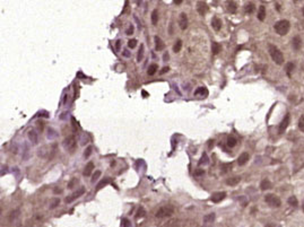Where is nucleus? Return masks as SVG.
<instances>
[{
  "label": "nucleus",
  "mask_w": 304,
  "mask_h": 227,
  "mask_svg": "<svg viewBox=\"0 0 304 227\" xmlns=\"http://www.w3.org/2000/svg\"><path fill=\"white\" fill-rule=\"evenodd\" d=\"M269 54L273 59V61H275V63H277V65H283L284 63L283 53L276 45H273V44L269 45Z\"/></svg>",
  "instance_id": "1"
},
{
  "label": "nucleus",
  "mask_w": 304,
  "mask_h": 227,
  "mask_svg": "<svg viewBox=\"0 0 304 227\" xmlns=\"http://www.w3.org/2000/svg\"><path fill=\"white\" fill-rule=\"evenodd\" d=\"M289 27H291V24H289L288 21L286 19H282V21L277 22L275 24V32L278 34V35H286L289 31Z\"/></svg>",
  "instance_id": "2"
},
{
  "label": "nucleus",
  "mask_w": 304,
  "mask_h": 227,
  "mask_svg": "<svg viewBox=\"0 0 304 227\" xmlns=\"http://www.w3.org/2000/svg\"><path fill=\"white\" fill-rule=\"evenodd\" d=\"M174 214V208L172 206H164L161 207L160 209L156 211L155 216L157 218H165V217H171Z\"/></svg>",
  "instance_id": "3"
},
{
  "label": "nucleus",
  "mask_w": 304,
  "mask_h": 227,
  "mask_svg": "<svg viewBox=\"0 0 304 227\" xmlns=\"http://www.w3.org/2000/svg\"><path fill=\"white\" fill-rule=\"evenodd\" d=\"M265 201L268 203L270 207H275V208H278L280 207V199L276 194H273V193H269L267 196L265 197Z\"/></svg>",
  "instance_id": "4"
},
{
  "label": "nucleus",
  "mask_w": 304,
  "mask_h": 227,
  "mask_svg": "<svg viewBox=\"0 0 304 227\" xmlns=\"http://www.w3.org/2000/svg\"><path fill=\"white\" fill-rule=\"evenodd\" d=\"M63 147L67 150H70V153H72V150L75 149L76 147V140L74 136H68L66 139L63 140Z\"/></svg>",
  "instance_id": "5"
},
{
  "label": "nucleus",
  "mask_w": 304,
  "mask_h": 227,
  "mask_svg": "<svg viewBox=\"0 0 304 227\" xmlns=\"http://www.w3.org/2000/svg\"><path fill=\"white\" fill-rule=\"evenodd\" d=\"M84 193H85V188H79L77 191H75L74 193H71L70 196L68 197V198H66V202H67V203H70V202H72L74 200L78 199L79 197H82Z\"/></svg>",
  "instance_id": "6"
},
{
  "label": "nucleus",
  "mask_w": 304,
  "mask_h": 227,
  "mask_svg": "<svg viewBox=\"0 0 304 227\" xmlns=\"http://www.w3.org/2000/svg\"><path fill=\"white\" fill-rule=\"evenodd\" d=\"M288 124H289V114H286L284 116V119L282 120L280 124H279V134H284L285 130L287 129Z\"/></svg>",
  "instance_id": "7"
},
{
  "label": "nucleus",
  "mask_w": 304,
  "mask_h": 227,
  "mask_svg": "<svg viewBox=\"0 0 304 227\" xmlns=\"http://www.w3.org/2000/svg\"><path fill=\"white\" fill-rule=\"evenodd\" d=\"M179 25H180L181 30H186L188 27V16L184 13H181L180 17H179Z\"/></svg>",
  "instance_id": "8"
},
{
  "label": "nucleus",
  "mask_w": 304,
  "mask_h": 227,
  "mask_svg": "<svg viewBox=\"0 0 304 227\" xmlns=\"http://www.w3.org/2000/svg\"><path fill=\"white\" fill-rule=\"evenodd\" d=\"M225 197H226V193H225V192H216V193H214V194L211 196V201L215 202V203H218V202H221L222 200H224Z\"/></svg>",
  "instance_id": "9"
},
{
  "label": "nucleus",
  "mask_w": 304,
  "mask_h": 227,
  "mask_svg": "<svg viewBox=\"0 0 304 227\" xmlns=\"http://www.w3.org/2000/svg\"><path fill=\"white\" fill-rule=\"evenodd\" d=\"M197 9H198V13H199L200 15H205V13L207 11L208 7H207L205 1H198V4H197Z\"/></svg>",
  "instance_id": "10"
},
{
  "label": "nucleus",
  "mask_w": 304,
  "mask_h": 227,
  "mask_svg": "<svg viewBox=\"0 0 304 227\" xmlns=\"http://www.w3.org/2000/svg\"><path fill=\"white\" fill-rule=\"evenodd\" d=\"M93 171H94V163L93 162H89V163H87V165L85 166L83 174H84V176H89L92 174Z\"/></svg>",
  "instance_id": "11"
},
{
  "label": "nucleus",
  "mask_w": 304,
  "mask_h": 227,
  "mask_svg": "<svg viewBox=\"0 0 304 227\" xmlns=\"http://www.w3.org/2000/svg\"><path fill=\"white\" fill-rule=\"evenodd\" d=\"M248 160H249V154L248 153H242L241 155L239 156V158H237V164L240 166H243L244 164H247Z\"/></svg>",
  "instance_id": "12"
},
{
  "label": "nucleus",
  "mask_w": 304,
  "mask_h": 227,
  "mask_svg": "<svg viewBox=\"0 0 304 227\" xmlns=\"http://www.w3.org/2000/svg\"><path fill=\"white\" fill-rule=\"evenodd\" d=\"M155 43H156V45H155V49H156V51H162V50H164L165 43L162 41V40H161V37H158V36H155Z\"/></svg>",
  "instance_id": "13"
},
{
  "label": "nucleus",
  "mask_w": 304,
  "mask_h": 227,
  "mask_svg": "<svg viewBox=\"0 0 304 227\" xmlns=\"http://www.w3.org/2000/svg\"><path fill=\"white\" fill-rule=\"evenodd\" d=\"M211 26H213V28L215 31H219L222 28V22H221V19L218 17H214L213 21H211Z\"/></svg>",
  "instance_id": "14"
},
{
  "label": "nucleus",
  "mask_w": 304,
  "mask_h": 227,
  "mask_svg": "<svg viewBox=\"0 0 304 227\" xmlns=\"http://www.w3.org/2000/svg\"><path fill=\"white\" fill-rule=\"evenodd\" d=\"M27 136H28V139H30V141H31L32 144H34V145L37 144V139H39V138H37V134H36L35 130H30Z\"/></svg>",
  "instance_id": "15"
},
{
  "label": "nucleus",
  "mask_w": 304,
  "mask_h": 227,
  "mask_svg": "<svg viewBox=\"0 0 304 227\" xmlns=\"http://www.w3.org/2000/svg\"><path fill=\"white\" fill-rule=\"evenodd\" d=\"M292 45L295 50H300L301 47H302V40L300 36H295L293 40H292Z\"/></svg>",
  "instance_id": "16"
},
{
  "label": "nucleus",
  "mask_w": 304,
  "mask_h": 227,
  "mask_svg": "<svg viewBox=\"0 0 304 227\" xmlns=\"http://www.w3.org/2000/svg\"><path fill=\"white\" fill-rule=\"evenodd\" d=\"M265 18H266V8H265V6H260L259 10H258V19L260 22H263Z\"/></svg>",
  "instance_id": "17"
},
{
  "label": "nucleus",
  "mask_w": 304,
  "mask_h": 227,
  "mask_svg": "<svg viewBox=\"0 0 304 227\" xmlns=\"http://www.w3.org/2000/svg\"><path fill=\"white\" fill-rule=\"evenodd\" d=\"M271 186H273V184H271V182L269 180H263V181H261V183H260V189L262 190V191H265V190H269V189H271Z\"/></svg>",
  "instance_id": "18"
},
{
  "label": "nucleus",
  "mask_w": 304,
  "mask_h": 227,
  "mask_svg": "<svg viewBox=\"0 0 304 227\" xmlns=\"http://www.w3.org/2000/svg\"><path fill=\"white\" fill-rule=\"evenodd\" d=\"M240 181H241L240 176H233V177H230L228 180H226V184L227 185H236L240 183Z\"/></svg>",
  "instance_id": "19"
},
{
  "label": "nucleus",
  "mask_w": 304,
  "mask_h": 227,
  "mask_svg": "<svg viewBox=\"0 0 304 227\" xmlns=\"http://www.w3.org/2000/svg\"><path fill=\"white\" fill-rule=\"evenodd\" d=\"M111 182V180H110V177H105V179H103V180L101 181L100 183H98L97 185H96V191H100L102 188H104L105 185H108L109 183Z\"/></svg>",
  "instance_id": "20"
},
{
  "label": "nucleus",
  "mask_w": 304,
  "mask_h": 227,
  "mask_svg": "<svg viewBox=\"0 0 304 227\" xmlns=\"http://www.w3.org/2000/svg\"><path fill=\"white\" fill-rule=\"evenodd\" d=\"M221 45L217 43V42H213V44H211V52H213V54L214 56H216V54H218L219 52H221Z\"/></svg>",
  "instance_id": "21"
},
{
  "label": "nucleus",
  "mask_w": 304,
  "mask_h": 227,
  "mask_svg": "<svg viewBox=\"0 0 304 227\" xmlns=\"http://www.w3.org/2000/svg\"><path fill=\"white\" fill-rule=\"evenodd\" d=\"M227 9H228V11H230V13L234 14V13L236 11V9H237L236 4H235L234 1H228V2H227Z\"/></svg>",
  "instance_id": "22"
},
{
  "label": "nucleus",
  "mask_w": 304,
  "mask_h": 227,
  "mask_svg": "<svg viewBox=\"0 0 304 227\" xmlns=\"http://www.w3.org/2000/svg\"><path fill=\"white\" fill-rule=\"evenodd\" d=\"M157 65L156 63H152L149 67H148V70H147V73L149 75V76H153V75H155L156 73V71H157Z\"/></svg>",
  "instance_id": "23"
},
{
  "label": "nucleus",
  "mask_w": 304,
  "mask_h": 227,
  "mask_svg": "<svg viewBox=\"0 0 304 227\" xmlns=\"http://www.w3.org/2000/svg\"><path fill=\"white\" fill-rule=\"evenodd\" d=\"M244 9H245V13H248V14H252L253 11L256 10V6H254V4L250 2V4H247V5H245Z\"/></svg>",
  "instance_id": "24"
},
{
  "label": "nucleus",
  "mask_w": 304,
  "mask_h": 227,
  "mask_svg": "<svg viewBox=\"0 0 304 227\" xmlns=\"http://www.w3.org/2000/svg\"><path fill=\"white\" fill-rule=\"evenodd\" d=\"M214 219H215V214H208V215H206V216L204 217V222H205V224H209V223H211V222H214Z\"/></svg>",
  "instance_id": "25"
},
{
  "label": "nucleus",
  "mask_w": 304,
  "mask_h": 227,
  "mask_svg": "<svg viewBox=\"0 0 304 227\" xmlns=\"http://www.w3.org/2000/svg\"><path fill=\"white\" fill-rule=\"evenodd\" d=\"M195 95H202V96H207V95H208V91H207L205 87H199L198 89H196Z\"/></svg>",
  "instance_id": "26"
},
{
  "label": "nucleus",
  "mask_w": 304,
  "mask_h": 227,
  "mask_svg": "<svg viewBox=\"0 0 304 227\" xmlns=\"http://www.w3.org/2000/svg\"><path fill=\"white\" fill-rule=\"evenodd\" d=\"M157 22H158V13L155 9V10H153V13H152V23H153V25H156Z\"/></svg>",
  "instance_id": "27"
},
{
  "label": "nucleus",
  "mask_w": 304,
  "mask_h": 227,
  "mask_svg": "<svg viewBox=\"0 0 304 227\" xmlns=\"http://www.w3.org/2000/svg\"><path fill=\"white\" fill-rule=\"evenodd\" d=\"M288 203H289V206L296 207L297 205H299V201H297L296 197L292 196V197H289V198H288Z\"/></svg>",
  "instance_id": "28"
},
{
  "label": "nucleus",
  "mask_w": 304,
  "mask_h": 227,
  "mask_svg": "<svg viewBox=\"0 0 304 227\" xmlns=\"http://www.w3.org/2000/svg\"><path fill=\"white\" fill-rule=\"evenodd\" d=\"M237 140L236 138H234V137H228V139H227V146L228 147H234L235 145H236Z\"/></svg>",
  "instance_id": "29"
},
{
  "label": "nucleus",
  "mask_w": 304,
  "mask_h": 227,
  "mask_svg": "<svg viewBox=\"0 0 304 227\" xmlns=\"http://www.w3.org/2000/svg\"><path fill=\"white\" fill-rule=\"evenodd\" d=\"M181 47H182V41H181V40H178L176 43L174 44V47H173V51L175 52V53H178V52H180Z\"/></svg>",
  "instance_id": "30"
},
{
  "label": "nucleus",
  "mask_w": 304,
  "mask_h": 227,
  "mask_svg": "<svg viewBox=\"0 0 304 227\" xmlns=\"http://www.w3.org/2000/svg\"><path fill=\"white\" fill-rule=\"evenodd\" d=\"M208 160H209V158H208L207 154H206V153H204V154H202V157H201V159H200V162H199V165H206V164H208Z\"/></svg>",
  "instance_id": "31"
},
{
  "label": "nucleus",
  "mask_w": 304,
  "mask_h": 227,
  "mask_svg": "<svg viewBox=\"0 0 304 227\" xmlns=\"http://www.w3.org/2000/svg\"><path fill=\"white\" fill-rule=\"evenodd\" d=\"M145 215H146V210H145L143 207H139L138 210H137L136 217H137V218H141V217H145Z\"/></svg>",
  "instance_id": "32"
},
{
  "label": "nucleus",
  "mask_w": 304,
  "mask_h": 227,
  "mask_svg": "<svg viewBox=\"0 0 304 227\" xmlns=\"http://www.w3.org/2000/svg\"><path fill=\"white\" fill-rule=\"evenodd\" d=\"M144 58V45L141 44L139 49V52H138V56H137V61H141Z\"/></svg>",
  "instance_id": "33"
},
{
  "label": "nucleus",
  "mask_w": 304,
  "mask_h": 227,
  "mask_svg": "<svg viewBox=\"0 0 304 227\" xmlns=\"http://www.w3.org/2000/svg\"><path fill=\"white\" fill-rule=\"evenodd\" d=\"M77 183H78V179L74 177V179H71V180H70V182L68 183V188H69V189H74V188H75V185H76Z\"/></svg>",
  "instance_id": "34"
},
{
  "label": "nucleus",
  "mask_w": 304,
  "mask_h": 227,
  "mask_svg": "<svg viewBox=\"0 0 304 227\" xmlns=\"http://www.w3.org/2000/svg\"><path fill=\"white\" fill-rule=\"evenodd\" d=\"M293 69H294L293 63H292V62L287 63V66H286V72H287V75H288V76H291V73H292V71H293Z\"/></svg>",
  "instance_id": "35"
},
{
  "label": "nucleus",
  "mask_w": 304,
  "mask_h": 227,
  "mask_svg": "<svg viewBox=\"0 0 304 227\" xmlns=\"http://www.w3.org/2000/svg\"><path fill=\"white\" fill-rule=\"evenodd\" d=\"M92 150H93V147H92V146H88L87 149L85 150V153H84V157H85V158H88V157L91 156V154H92Z\"/></svg>",
  "instance_id": "36"
},
{
  "label": "nucleus",
  "mask_w": 304,
  "mask_h": 227,
  "mask_svg": "<svg viewBox=\"0 0 304 227\" xmlns=\"http://www.w3.org/2000/svg\"><path fill=\"white\" fill-rule=\"evenodd\" d=\"M299 128H300V130H301L302 132H304V115H302V116L300 118V120H299Z\"/></svg>",
  "instance_id": "37"
},
{
  "label": "nucleus",
  "mask_w": 304,
  "mask_h": 227,
  "mask_svg": "<svg viewBox=\"0 0 304 227\" xmlns=\"http://www.w3.org/2000/svg\"><path fill=\"white\" fill-rule=\"evenodd\" d=\"M100 176H101V171H95L93 176H92V183H94V182L97 180Z\"/></svg>",
  "instance_id": "38"
},
{
  "label": "nucleus",
  "mask_w": 304,
  "mask_h": 227,
  "mask_svg": "<svg viewBox=\"0 0 304 227\" xmlns=\"http://www.w3.org/2000/svg\"><path fill=\"white\" fill-rule=\"evenodd\" d=\"M18 214H19V210H15V211H11L10 214H9V220H14L16 217L18 216Z\"/></svg>",
  "instance_id": "39"
},
{
  "label": "nucleus",
  "mask_w": 304,
  "mask_h": 227,
  "mask_svg": "<svg viewBox=\"0 0 304 227\" xmlns=\"http://www.w3.org/2000/svg\"><path fill=\"white\" fill-rule=\"evenodd\" d=\"M136 45H137V40H135V39H132V40H130V41L128 42V47H130V49L136 47Z\"/></svg>",
  "instance_id": "40"
},
{
  "label": "nucleus",
  "mask_w": 304,
  "mask_h": 227,
  "mask_svg": "<svg viewBox=\"0 0 304 227\" xmlns=\"http://www.w3.org/2000/svg\"><path fill=\"white\" fill-rule=\"evenodd\" d=\"M59 203H60V200H59V198H56V199L52 201L50 208H51V209H53V208H56L57 206H59Z\"/></svg>",
  "instance_id": "41"
},
{
  "label": "nucleus",
  "mask_w": 304,
  "mask_h": 227,
  "mask_svg": "<svg viewBox=\"0 0 304 227\" xmlns=\"http://www.w3.org/2000/svg\"><path fill=\"white\" fill-rule=\"evenodd\" d=\"M134 31H135L134 26L130 25V26L128 27V30H127V32H126V34H127V35H132V34H134Z\"/></svg>",
  "instance_id": "42"
},
{
  "label": "nucleus",
  "mask_w": 304,
  "mask_h": 227,
  "mask_svg": "<svg viewBox=\"0 0 304 227\" xmlns=\"http://www.w3.org/2000/svg\"><path fill=\"white\" fill-rule=\"evenodd\" d=\"M205 174V171L204 170H196L195 171V173H193V175L195 176H201Z\"/></svg>",
  "instance_id": "43"
},
{
  "label": "nucleus",
  "mask_w": 304,
  "mask_h": 227,
  "mask_svg": "<svg viewBox=\"0 0 304 227\" xmlns=\"http://www.w3.org/2000/svg\"><path fill=\"white\" fill-rule=\"evenodd\" d=\"M49 132H50V134H48V138L49 139H53L57 134H56V132H54V130H52V129H49Z\"/></svg>",
  "instance_id": "44"
},
{
  "label": "nucleus",
  "mask_w": 304,
  "mask_h": 227,
  "mask_svg": "<svg viewBox=\"0 0 304 227\" xmlns=\"http://www.w3.org/2000/svg\"><path fill=\"white\" fill-rule=\"evenodd\" d=\"M231 167H232V164H231V163H230V164H224V165H223V170H224V172H226V171H228Z\"/></svg>",
  "instance_id": "45"
},
{
  "label": "nucleus",
  "mask_w": 304,
  "mask_h": 227,
  "mask_svg": "<svg viewBox=\"0 0 304 227\" xmlns=\"http://www.w3.org/2000/svg\"><path fill=\"white\" fill-rule=\"evenodd\" d=\"M122 223H123V227H130V222H129L128 219H122Z\"/></svg>",
  "instance_id": "46"
},
{
  "label": "nucleus",
  "mask_w": 304,
  "mask_h": 227,
  "mask_svg": "<svg viewBox=\"0 0 304 227\" xmlns=\"http://www.w3.org/2000/svg\"><path fill=\"white\" fill-rule=\"evenodd\" d=\"M169 70H170V68L169 67H164L162 70H161V75H163V73H165V72H167Z\"/></svg>",
  "instance_id": "47"
},
{
  "label": "nucleus",
  "mask_w": 304,
  "mask_h": 227,
  "mask_svg": "<svg viewBox=\"0 0 304 227\" xmlns=\"http://www.w3.org/2000/svg\"><path fill=\"white\" fill-rule=\"evenodd\" d=\"M120 45H121V41L118 40V41H117V44H115V49H117V51L120 50Z\"/></svg>",
  "instance_id": "48"
},
{
  "label": "nucleus",
  "mask_w": 304,
  "mask_h": 227,
  "mask_svg": "<svg viewBox=\"0 0 304 227\" xmlns=\"http://www.w3.org/2000/svg\"><path fill=\"white\" fill-rule=\"evenodd\" d=\"M61 192H62L61 189H57V188L53 189V193H56V194H57V193H61Z\"/></svg>",
  "instance_id": "49"
},
{
  "label": "nucleus",
  "mask_w": 304,
  "mask_h": 227,
  "mask_svg": "<svg viewBox=\"0 0 304 227\" xmlns=\"http://www.w3.org/2000/svg\"><path fill=\"white\" fill-rule=\"evenodd\" d=\"M169 58H170V57H169V53L166 52V53L164 54V57H163V59H164V61H167V60H169Z\"/></svg>",
  "instance_id": "50"
},
{
  "label": "nucleus",
  "mask_w": 304,
  "mask_h": 227,
  "mask_svg": "<svg viewBox=\"0 0 304 227\" xmlns=\"http://www.w3.org/2000/svg\"><path fill=\"white\" fill-rule=\"evenodd\" d=\"M123 56L124 57H130V54H129V52L127 51V50H124L123 51Z\"/></svg>",
  "instance_id": "51"
},
{
  "label": "nucleus",
  "mask_w": 304,
  "mask_h": 227,
  "mask_svg": "<svg viewBox=\"0 0 304 227\" xmlns=\"http://www.w3.org/2000/svg\"><path fill=\"white\" fill-rule=\"evenodd\" d=\"M68 95H65V99H63V104H67V102H68Z\"/></svg>",
  "instance_id": "52"
},
{
  "label": "nucleus",
  "mask_w": 304,
  "mask_h": 227,
  "mask_svg": "<svg viewBox=\"0 0 304 227\" xmlns=\"http://www.w3.org/2000/svg\"><path fill=\"white\" fill-rule=\"evenodd\" d=\"M141 94H143V96H144V97H147V96H148V93H147V92H145V91H143Z\"/></svg>",
  "instance_id": "53"
},
{
  "label": "nucleus",
  "mask_w": 304,
  "mask_h": 227,
  "mask_svg": "<svg viewBox=\"0 0 304 227\" xmlns=\"http://www.w3.org/2000/svg\"><path fill=\"white\" fill-rule=\"evenodd\" d=\"M37 124H39V128H40V130L43 129V123H42V122H39Z\"/></svg>",
  "instance_id": "54"
},
{
  "label": "nucleus",
  "mask_w": 304,
  "mask_h": 227,
  "mask_svg": "<svg viewBox=\"0 0 304 227\" xmlns=\"http://www.w3.org/2000/svg\"><path fill=\"white\" fill-rule=\"evenodd\" d=\"M174 4H176V5H180V4H182V1H181V0H176V1H174Z\"/></svg>",
  "instance_id": "55"
},
{
  "label": "nucleus",
  "mask_w": 304,
  "mask_h": 227,
  "mask_svg": "<svg viewBox=\"0 0 304 227\" xmlns=\"http://www.w3.org/2000/svg\"><path fill=\"white\" fill-rule=\"evenodd\" d=\"M266 227H275V226H274L273 224H267V225H266Z\"/></svg>",
  "instance_id": "56"
},
{
  "label": "nucleus",
  "mask_w": 304,
  "mask_h": 227,
  "mask_svg": "<svg viewBox=\"0 0 304 227\" xmlns=\"http://www.w3.org/2000/svg\"><path fill=\"white\" fill-rule=\"evenodd\" d=\"M213 142H214L213 140H211V141H209V148H211V147H213Z\"/></svg>",
  "instance_id": "57"
},
{
  "label": "nucleus",
  "mask_w": 304,
  "mask_h": 227,
  "mask_svg": "<svg viewBox=\"0 0 304 227\" xmlns=\"http://www.w3.org/2000/svg\"><path fill=\"white\" fill-rule=\"evenodd\" d=\"M303 15H304V7H303Z\"/></svg>",
  "instance_id": "58"
}]
</instances>
